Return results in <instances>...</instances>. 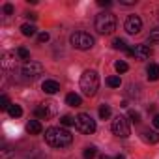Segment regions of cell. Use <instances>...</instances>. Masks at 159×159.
Returning a JSON list of instances; mask_svg holds the SVG:
<instances>
[{
  "label": "cell",
  "instance_id": "obj_8",
  "mask_svg": "<svg viewBox=\"0 0 159 159\" xmlns=\"http://www.w3.org/2000/svg\"><path fill=\"white\" fill-rule=\"evenodd\" d=\"M124 28H125L127 34H139V32L142 30V21H140V17H139V15H129V17L125 19Z\"/></svg>",
  "mask_w": 159,
  "mask_h": 159
},
{
  "label": "cell",
  "instance_id": "obj_36",
  "mask_svg": "<svg viewBox=\"0 0 159 159\" xmlns=\"http://www.w3.org/2000/svg\"><path fill=\"white\" fill-rule=\"evenodd\" d=\"M101 159H114V157H111V155H101Z\"/></svg>",
  "mask_w": 159,
  "mask_h": 159
},
{
  "label": "cell",
  "instance_id": "obj_28",
  "mask_svg": "<svg viewBox=\"0 0 159 159\" xmlns=\"http://www.w3.org/2000/svg\"><path fill=\"white\" fill-rule=\"evenodd\" d=\"M148 41H159V28H155V30H152V32H150Z\"/></svg>",
  "mask_w": 159,
  "mask_h": 159
},
{
  "label": "cell",
  "instance_id": "obj_4",
  "mask_svg": "<svg viewBox=\"0 0 159 159\" xmlns=\"http://www.w3.org/2000/svg\"><path fill=\"white\" fill-rule=\"evenodd\" d=\"M69 41L79 51H88V49L94 47V38L90 34H86V32H73L71 38H69Z\"/></svg>",
  "mask_w": 159,
  "mask_h": 159
},
{
  "label": "cell",
  "instance_id": "obj_12",
  "mask_svg": "<svg viewBox=\"0 0 159 159\" xmlns=\"http://www.w3.org/2000/svg\"><path fill=\"white\" fill-rule=\"evenodd\" d=\"M41 129H43V127H41V124H39L38 120H30V122L26 124V131H28L30 135H39Z\"/></svg>",
  "mask_w": 159,
  "mask_h": 159
},
{
  "label": "cell",
  "instance_id": "obj_6",
  "mask_svg": "<svg viewBox=\"0 0 159 159\" xmlns=\"http://www.w3.org/2000/svg\"><path fill=\"white\" fill-rule=\"evenodd\" d=\"M112 133H114L116 137L127 139V137L131 135V129H129V122H127V118H124V116H116V118L112 120Z\"/></svg>",
  "mask_w": 159,
  "mask_h": 159
},
{
  "label": "cell",
  "instance_id": "obj_1",
  "mask_svg": "<svg viewBox=\"0 0 159 159\" xmlns=\"http://www.w3.org/2000/svg\"><path fill=\"white\" fill-rule=\"evenodd\" d=\"M45 140L52 148H66L73 142V135L62 127H49L45 131Z\"/></svg>",
  "mask_w": 159,
  "mask_h": 159
},
{
  "label": "cell",
  "instance_id": "obj_25",
  "mask_svg": "<svg viewBox=\"0 0 159 159\" xmlns=\"http://www.w3.org/2000/svg\"><path fill=\"white\" fill-rule=\"evenodd\" d=\"M10 107H11V103H10V98L4 94L2 98H0V109H2V111H8Z\"/></svg>",
  "mask_w": 159,
  "mask_h": 159
},
{
  "label": "cell",
  "instance_id": "obj_31",
  "mask_svg": "<svg viewBox=\"0 0 159 159\" xmlns=\"http://www.w3.org/2000/svg\"><path fill=\"white\" fill-rule=\"evenodd\" d=\"M98 4H99V6H105V8H109V6H111V0H98Z\"/></svg>",
  "mask_w": 159,
  "mask_h": 159
},
{
  "label": "cell",
  "instance_id": "obj_10",
  "mask_svg": "<svg viewBox=\"0 0 159 159\" xmlns=\"http://www.w3.org/2000/svg\"><path fill=\"white\" fill-rule=\"evenodd\" d=\"M150 54H152V49L148 45H137L135 49H131V56H135L137 60H146L150 58Z\"/></svg>",
  "mask_w": 159,
  "mask_h": 159
},
{
  "label": "cell",
  "instance_id": "obj_23",
  "mask_svg": "<svg viewBox=\"0 0 159 159\" xmlns=\"http://www.w3.org/2000/svg\"><path fill=\"white\" fill-rule=\"evenodd\" d=\"M114 69H116L118 73H125V71L129 69V66H127V64H125L124 60H118V62L114 64Z\"/></svg>",
  "mask_w": 159,
  "mask_h": 159
},
{
  "label": "cell",
  "instance_id": "obj_18",
  "mask_svg": "<svg viewBox=\"0 0 159 159\" xmlns=\"http://www.w3.org/2000/svg\"><path fill=\"white\" fill-rule=\"evenodd\" d=\"M83 155H84V159H94L98 155V148L96 146H88V148H84Z\"/></svg>",
  "mask_w": 159,
  "mask_h": 159
},
{
  "label": "cell",
  "instance_id": "obj_3",
  "mask_svg": "<svg viewBox=\"0 0 159 159\" xmlns=\"http://www.w3.org/2000/svg\"><path fill=\"white\" fill-rule=\"evenodd\" d=\"M96 30L99 34H112L116 30V17L112 13H99L96 17Z\"/></svg>",
  "mask_w": 159,
  "mask_h": 159
},
{
  "label": "cell",
  "instance_id": "obj_26",
  "mask_svg": "<svg viewBox=\"0 0 159 159\" xmlns=\"http://www.w3.org/2000/svg\"><path fill=\"white\" fill-rule=\"evenodd\" d=\"M109 116H111V107L103 105V107L99 109V118H101V120H107Z\"/></svg>",
  "mask_w": 159,
  "mask_h": 159
},
{
  "label": "cell",
  "instance_id": "obj_11",
  "mask_svg": "<svg viewBox=\"0 0 159 159\" xmlns=\"http://www.w3.org/2000/svg\"><path fill=\"white\" fill-rule=\"evenodd\" d=\"M41 88H43V92H45V94H56V92L60 90V84H58L56 81H51V79H49V81H45V83H43V86H41Z\"/></svg>",
  "mask_w": 159,
  "mask_h": 159
},
{
  "label": "cell",
  "instance_id": "obj_19",
  "mask_svg": "<svg viewBox=\"0 0 159 159\" xmlns=\"http://www.w3.org/2000/svg\"><path fill=\"white\" fill-rule=\"evenodd\" d=\"M107 84H109L111 88H120L122 81H120V77H118V75H112V77H109V79H107Z\"/></svg>",
  "mask_w": 159,
  "mask_h": 159
},
{
  "label": "cell",
  "instance_id": "obj_14",
  "mask_svg": "<svg viewBox=\"0 0 159 159\" xmlns=\"http://www.w3.org/2000/svg\"><path fill=\"white\" fill-rule=\"evenodd\" d=\"M142 139L150 144H157L159 142V133L157 131H142Z\"/></svg>",
  "mask_w": 159,
  "mask_h": 159
},
{
  "label": "cell",
  "instance_id": "obj_15",
  "mask_svg": "<svg viewBox=\"0 0 159 159\" xmlns=\"http://www.w3.org/2000/svg\"><path fill=\"white\" fill-rule=\"evenodd\" d=\"M146 73H148V81H157L159 79V66L157 64H150Z\"/></svg>",
  "mask_w": 159,
  "mask_h": 159
},
{
  "label": "cell",
  "instance_id": "obj_34",
  "mask_svg": "<svg viewBox=\"0 0 159 159\" xmlns=\"http://www.w3.org/2000/svg\"><path fill=\"white\" fill-rule=\"evenodd\" d=\"M26 17H28V19H32V21H36V19H38V15H36V13H26Z\"/></svg>",
  "mask_w": 159,
  "mask_h": 159
},
{
  "label": "cell",
  "instance_id": "obj_33",
  "mask_svg": "<svg viewBox=\"0 0 159 159\" xmlns=\"http://www.w3.org/2000/svg\"><path fill=\"white\" fill-rule=\"evenodd\" d=\"M122 4H124V6H133L135 0H122Z\"/></svg>",
  "mask_w": 159,
  "mask_h": 159
},
{
  "label": "cell",
  "instance_id": "obj_27",
  "mask_svg": "<svg viewBox=\"0 0 159 159\" xmlns=\"http://www.w3.org/2000/svg\"><path fill=\"white\" fill-rule=\"evenodd\" d=\"M127 116H129V120H131L133 124H139V122H140V114H139L137 111H129Z\"/></svg>",
  "mask_w": 159,
  "mask_h": 159
},
{
  "label": "cell",
  "instance_id": "obj_21",
  "mask_svg": "<svg viewBox=\"0 0 159 159\" xmlns=\"http://www.w3.org/2000/svg\"><path fill=\"white\" fill-rule=\"evenodd\" d=\"M8 112H10V116H11V118H19V116L23 114V109H21L19 105H11V107L8 109Z\"/></svg>",
  "mask_w": 159,
  "mask_h": 159
},
{
  "label": "cell",
  "instance_id": "obj_16",
  "mask_svg": "<svg viewBox=\"0 0 159 159\" xmlns=\"http://www.w3.org/2000/svg\"><path fill=\"white\" fill-rule=\"evenodd\" d=\"M13 153H15V150H13L11 146L4 144V146H2V150H0V159H11V157H13Z\"/></svg>",
  "mask_w": 159,
  "mask_h": 159
},
{
  "label": "cell",
  "instance_id": "obj_35",
  "mask_svg": "<svg viewBox=\"0 0 159 159\" xmlns=\"http://www.w3.org/2000/svg\"><path fill=\"white\" fill-rule=\"evenodd\" d=\"M114 159H125V157H124V155H122V153H118V155H116V157H114Z\"/></svg>",
  "mask_w": 159,
  "mask_h": 159
},
{
  "label": "cell",
  "instance_id": "obj_29",
  "mask_svg": "<svg viewBox=\"0 0 159 159\" xmlns=\"http://www.w3.org/2000/svg\"><path fill=\"white\" fill-rule=\"evenodd\" d=\"M38 41H39V43H45V41H49V34H47V32H41V34L38 36Z\"/></svg>",
  "mask_w": 159,
  "mask_h": 159
},
{
  "label": "cell",
  "instance_id": "obj_30",
  "mask_svg": "<svg viewBox=\"0 0 159 159\" xmlns=\"http://www.w3.org/2000/svg\"><path fill=\"white\" fill-rule=\"evenodd\" d=\"M4 13H6V15H11V13H13V6H11V4H6V6H4Z\"/></svg>",
  "mask_w": 159,
  "mask_h": 159
},
{
  "label": "cell",
  "instance_id": "obj_32",
  "mask_svg": "<svg viewBox=\"0 0 159 159\" xmlns=\"http://www.w3.org/2000/svg\"><path fill=\"white\" fill-rule=\"evenodd\" d=\"M152 122H153V127H157V129H159V114H155Z\"/></svg>",
  "mask_w": 159,
  "mask_h": 159
},
{
  "label": "cell",
  "instance_id": "obj_13",
  "mask_svg": "<svg viewBox=\"0 0 159 159\" xmlns=\"http://www.w3.org/2000/svg\"><path fill=\"white\" fill-rule=\"evenodd\" d=\"M66 103L69 107H81L83 105V99H81V96H77V94H67L66 96Z\"/></svg>",
  "mask_w": 159,
  "mask_h": 159
},
{
  "label": "cell",
  "instance_id": "obj_22",
  "mask_svg": "<svg viewBox=\"0 0 159 159\" xmlns=\"http://www.w3.org/2000/svg\"><path fill=\"white\" fill-rule=\"evenodd\" d=\"M17 56L21 58V60H30V52H28V49H25V47H19L17 49Z\"/></svg>",
  "mask_w": 159,
  "mask_h": 159
},
{
  "label": "cell",
  "instance_id": "obj_2",
  "mask_svg": "<svg viewBox=\"0 0 159 159\" xmlns=\"http://www.w3.org/2000/svg\"><path fill=\"white\" fill-rule=\"evenodd\" d=\"M98 88H99V77H98V73L94 69L84 71L83 77H81V90H83V94L90 98V96H94L98 92Z\"/></svg>",
  "mask_w": 159,
  "mask_h": 159
},
{
  "label": "cell",
  "instance_id": "obj_17",
  "mask_svg": "<svg viewBox=\"0 0 159 159\" xmlns=\"http://www.w3.org/2000/svg\"><path fill=\"white\" fill-rule=\"evenodd\" d=\"M21 32H23V36L30 38V36H34V34H36V26L26 23V25H23V26H21Z\"/></svg>",
  "mask_w": 159,
  "mask_h": 159
},
{
  "label": "cell",
  "instance_id": "obj_9",
  "mask_svg": "<svg viewBox=\"0 0 159 159\" xmlns=\"http://www.w3.org/2000/svg\"><path fill=\"white\" fill-rule=\"evenodd\" d=\"M34 112H36V116H38L39 120H47V118H51V116L54 114V103L47 101V103L39 105V107H38Z\"/></svg>",
  "mask_w": 159,
  "mask_h": 159
},
{
  "label": "cell",
  "instance_id": "obj_20",
  "mask_svg": "<svg viewBox=\"0 0 159 159\" xmlns=\"http://www.w3.org/2000/svg\"><path fill=\"white\" fill-rule=\"evenodd\" d=\"M112 47H114V49H120V51H125V52L129 51V49H127V45H125V41H124L122 38H116V39L112 41Z\"/></svg>",
  "mask_w": 159,
  "mask_h": 159
},
{
  "label": "cell",
  "instance_id": "obj_24",
  "mask_svg": "<svg viewBox=\"0 0 159 159\" xmlns=\"http://www.w3.org/2000/svg\"><path fill=\"white\" fill-rule=\"evenodd\" d=\"M60 124H62L64 127L75 125V118H73V116H67V114H66V116H62V118H60Z\"/></svg>",
  "mask_w": 159,
  "mask_h": 159
},
{
  "label": "cell",
  "instance_id": "obj_5",
  "mask_svg": "<svg viewBox=\"0 0 159 159\" xmlns=\"http://www.w3.org/2000/svg\"><path fill=\"white\" fill-rule=\"evenodd\" d=\"M75 125H77L79 131L84 133V135H92L96 131V120L90 114H86V112H81L75 118Z\"/></svg>",
  "mask_w": 159,
  "mask_h": 159
},
{
  "label": "cell",
  "instance_id": "obj_7",
  "mask_svg": "<svg viewBox=\"0 0 159 159\" xmlns=\"http://www.w3.org/2000/svg\"><path fill=\"white\" fill-rule=\"evenodd\" d=\"M41 73H43V66H41L39 62H36V60L25 62V66H23V75H25L26 79H36V77H39Z\"/></svg>",
  "mask_w": 159,
  "mask_h": 159
}]
</instances>
